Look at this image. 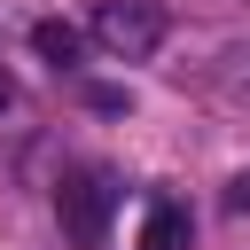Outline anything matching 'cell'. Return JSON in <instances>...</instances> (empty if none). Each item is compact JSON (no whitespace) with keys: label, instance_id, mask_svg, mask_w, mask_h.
<instances>
[{"label":"cell","instance_id":"1","mask_svg":"<svg viewBox=\"0 0 250 250\" xmlns=\"http://www.w3.org/2000/svg\"><path fill=\"white\" fill-rule=\"evenodd\" d=\"M109 211H117V180L109 172H70L62 188H55V219H62V234L78 242V250H102V234H109Z\"/></svg>","mask_w":250,"mask_h":250},{"label":"cell","instance_id":"2","mask_svg":"<svg viewBox=\"0 0 250 250\" xmlns=\"http://www.w3.org/2000/svg\"><path fill=\"white\" fill-rule=\"evenodd\" d=\"M94 39L117 55V62H148L164 47V8L156 0H102L94 8Z\"/></svg>","mask_w":250,"mask_h":250},{"label":"cell","instance_id":"3","mask_svg":"<svg viewBox=\"0 0 250 250\" xmlns=\"http://www.w3.org/2000/svg\"><path fill=\"white\" fill-rule=\"evenodd\" d=\"M188 242H195L188 203H148L141 211V250H188Z\"/></svg>","mask_w":250,"mask_h":250},{"label":"cell","instance_id":"4","mask_svg":"<svg viewBox=\"0 0 250 250\" xmlns=\"http://www.w3.org/2000/svg\"><path fill=\"white\" fill-rule=\"evenodd\" d=\"M203 86H211L219 102H250V47H234V55H219Z\"/></svg>","mask_w":250,"mask_h":250},{"label":"cell","instance_id":"5","mask_svg":"<svg viewBox=\"0 0 250 250\" xmlns=\"http://www.w3.org/2000/svg\"><path fill=\"white\" fill-rule=\"evenodd\" d=\"M31 47H39V55H47V62H55V70H70V62H78V47H86V39H78V31H70V23H39V31H31Z\"/></svg>","mask_w":250,"mask_h":250},{"label":"cell","instance_id":"6","mask_svg":"<svg viewBox=\"0 0 250 250\" xmlns=\"http://www.w3.org/2000/svg\"><path fill=\"white\" fill-rule=\"evenodd\" d=\"M227 203H234V211H250V172H242V180L227 188Z\"/></svg>","mask_w":250,"mask_h":250},{"label":"cell","instance_id":"7","mask_svg":"<svg viewBox=\"0 0 250 250\" xmlns=\"http://www.w3.org/2000/svg\"><path fill=\"white\" fill-rule=\"evenodd\" d=\"M8 102H16V86H8V70H0V109H8Z\"/></svg>","mask_w":250,"mask_h":250}]
</instances>
